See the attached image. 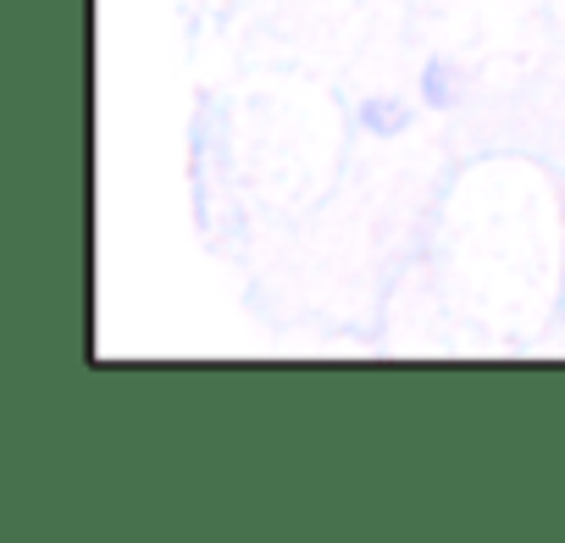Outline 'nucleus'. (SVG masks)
Wrapping results in <instances>:
<instances>
[{
  "label": "nucleus",
  "mask_w": 565,
  "mask_h": 543,
  "mask_svg": "<svg viewBox=\"0 0 565 543\" xmlns=\"http://www.w3.org/2000/svg\"><path fill=\"white\" fill-rule=\"evenodd\" d=\"M449 95H455V73H449L444 62H433V67H427V100H433V106H449Z\"/></svg>",
  "instance_id": "2"
},
{
  "label": "nucleus",
  "mask_w": 565,
  "mask_h": 543,
  "mask_svg": "<svg viewBox=\"0 0 565 543\" xmlns=\"http://www.w3.org/2000/svg\"><path fill=\"white\" fill-rule=\"evenodd\" d=\"M361 123H366L372 134H399V128L411 123V111H405L399 100H366V111H361Z\"/></svg>",
  "instance_id": "1"
}]
</instances>
